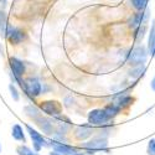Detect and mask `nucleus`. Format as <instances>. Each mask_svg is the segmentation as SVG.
<instances>
[{
  "label": "nucleus",
  "mask_w": 155,
  "mask_h": 155,
  "mask_svg": "<svg viewBox=\"0 0 155 155\" xmlns=\"http://www.w3.org/2000/svg\"><path fill=\"white\" fill-rule=\"evenodd\" d=\"M5 37L8 38L11 45H19L25 40V38H26V34H25L22 30L12 26V25H8Z\"/></svg>",
  "instance_id": "nucleus-8"
},
{
  "label": "nucleus",
  "mask_w": 155,
  "mask_h": 155,
  "mask_svg": "<svg viewBox=\"0 0 155 155\" xmlns=\"http://www.w3.org/2000/svg\"><path fill=\"white\" fill-rule=\"evenodd\" d=\"M93 128L91 124L88 125H78L74 129V137L77 140H86L88 138H91L93 134Z\"/></svg>",
  "instance_id": "nucleus-10"
},
{
  "label": "nucleus",
  "mask_w": 155,
  "mask_h": 155,
  "mask_svg": "<svg viewBox=\"0 0 155 155\" xmlns=\"http://www.w3.org/2000/svg\"><path fill=\"white\" fill-rule=\"evenodd\" d=\"M104 110H106V113H107L108 117L112 119V118L115 117V115L119 114L120 108H119V106L117 104V103H110V104H108V106L104 107Z\"/></svg>",
  "instance_id": "nucleus-13"
},
{
  "label": "nucleus",
  "mask_w": 155,
  "mask_h": 155,
  "mask_svg": "<svg viewBox=\"0 0 155 155\" xmlns=\"http://www.w3.org/2000/svg\"><path fill=\"white\" fill-rule=\"evenodd\" d=\"M11 137L14 138L16 141H22V143H26V137H25L24 129L20 124H14L11 128Z\"/></svg>",
  "instance_id": "nucleus-12"
},
{
  "label": "nucleus",
  "mask_w": 155,
  "mask_h": 155,
  "mask_svg": "<svg viewBox=\"0 0 155 155\" xmlns=\"http://www.w3.org/2000/svg\"><path fill=\"white\" fill-rule=\"evenodd\" d=\"M148 50L144 46H137L130 51L128 55V63L132 66H139V64H144L148 58Z\"/></svg>",
  "instance_id": "nucleus-4"
},
{
  "label": "nucleus",
  "mask_w": 155,
  "mask_h": 155,
  "mask_svg": "<svg viewBox=\"0 0 155 155\" xmlns=\"http://www.w3.org/2000/svg\"><path fill=\"white\" fill-rule=\"evenodd\" d=\"M50 145L52 147V149L55 151H58L62 155H76L77 153H78L76 148H73V147H71L66 143H62V141H58L56 139L50 140Z\"/></svg>",
  "instance_id": "nucleus-9"
},
{
  "label": "nucleus",
  "mask_w": 155,
  "mask_h": 155,
  "mask_svg": "<svg viewBox=\"0 0 155 155\" xmlns=\"http://www.w3.org/2000/svg\"><path fill=\"white\" fill-rule=\"evenodd\" d=\"M9 66L11 68V73L14 76L15 81L19 83V86L24 89V80L22 76L25 73V63L18 58V57H10L9 58Z\"/></svg>",
  "instance_id": "nucleus-2"
},
{
  "label": "nucleus",
  "mask_w": 155,
  "mask_h": 155,
  "mask_svg": "<svg viewBox=\"0 0 155 155\" xmlns=\"http://www.w3.org/2000/svg\"><path fill=\"white\" fill-rule=\"evenodd\" d=\"M24 91L31 97H37L41 94L42 86L37 77H30L24 81Z\"/></svg>",
  "instance_id": "nucleus-7"
},
{
  "label": "nucleus",
  "mask_w": 155,
  "mask_h": 155,
  "mask_svg": "<svg viewBox=\"0 0 155 155\" xmlns=\"http://www.w3.org/2000/svg\"><path fill=\"white\" fill-rule=\"evenodd\" d=\"M82 148L88 154H96L97 151H109L108 149V140L106 137H94L91 140L82 145Z\"/></svg>",
  "instance_id": "nucleus-1"
},
{
  "label": "nucleus",
  "mask_w": 155,
  "mask_h": 155,
  "mask_svg": "<svg viewBox=\"0 0 155 155\" xmlns=\"http://www.w3.org/2000/svg\"><path fill=\"white\" fill-rule=\"evenodd\" d=\"M9 91H10V94H11V97H12V99H14V101L18 102L20 99V94L18 92V89H16V87L12 84V83L9 84Z\"/></svg>",
  "instance_id": "nucleus-18"
},
{
  "label": "nucleus",
  "mask_w": 155,
  "mask_h": 155,
  "mask_svg": "<svg viewBox=\"0 0 155 155\" xmlns=\"http://www.w3.org/2000/svg\"><path fill=\"white\" fill-rule=\"evenodd\" d=\"M147 151H148V155H155V138L149 140Z\"/></svg>",
  "instance_id": "nucleus-19"
},
{
  "label": "nucleus",
  "mask_w": 155,
  "mask_h": 155,
  "mask_svg": "<svg viewBox=\"0 0 155 155\" xmlns=\"http://www.w3.org/2000/svg\"><path fill=\"white\" fill-rule=\"evenodd\" d=\"M110 118L107 115L104 108H97L92 109L88 113V124H91L92 127H102L106 125Z\"/></svg>",
  "instance_id": "nucleus-3"
},
{
  "label": "nucleus",
  "mask_w": 155,
  "mask_h": 155,
  "mask_svg": "<svg viewBox=\"0 0 155 155\" xmlns=\"http://www.w3.org/2000/svg\"><path fill=\"white\" fill-rule=\"evenodd\" d=\"M48 155H62V154H60L58 151H55V150H52V151H50V153H48Z\"/></svg>",
  "instance_id": "nucleus-21"
},
{
  "label": "nucleus",
  "mask_w": 155,
  "mask_h": 155,
  "mask_svg": "<svg viewBox=\"0 0 155 155\" xmlns=\"http://www.w3.org/2000/svg\"><path fill=\"white\" fill-rule=\"evenodd\" d=\"M145 72V66L144 64H139V66H135V68H133L130 72H129V76L134 77V78H139L140 76H143Z\"/></svg>",
  "instance_id": "nucleus-16"
},
{
  "label": "nucleus",
  "mask_w": 155,
  "mask_h": 155,
  "mask_svg": "<svg viewBox=\"0 0 155 155\" xmlns=\"http://www.w3.org/2000/svg\"><path fill=\"white\" fill-rule=\"evenodd\" d=\"M150 87H151V89L155 92V76H154V78L151 80V82H150Z\"/></svg>",
  "instance_id": "nucleus-20"
},
{
  "label": "nucleus",
  "mask_w": 155,
  "mask_h": 155,
  "mask_svg": "<svg viewBox=\"0 0 155 155\" xmlns=\"http://www.w3.org/2000/svg\"><path fill=\"white\" fill-rule=\"evenodd\" d=\"M0 153H2V144H0Z\"/></svg>",
  "instance_id": "nucleus-23"
},
{
  "label": "nucleus",
  "mask_w": 155,
  "mask_h": 155,
  "mask_svg": "<svg viewBox=\"0 0 155 155\" xmlns=\"http://www.w3.org/2000/svg\"><path fill=\"white\" fill-rule=\"evenodd\" d=\"M130 3H132V6L138 10V11H143L148 8V3H149V0H130Z\"/></svg>",
  "instance_id": "nucleus-14"
},
{
  "label": "nucleus",
  "mask_w": 155,
  "mask_h": 155,
  "mask_svg": "<svg viewBox=\"0 0 155 155\" xmlns=\"http://www.w3.org/2000/svg\"><path fill=\"white\" fill-rule=\"evenodd\" d=\"M155 51V19L151 21V28L149 32V38H148V54L153 57Z\"/></svg>",
  "instance_id": "nucleus-11"
},
{
  "label": "nucleus",
  "mask_w": 155,
  "mask_h": 155,
  "mask_svg": "<svg viewBox=\"0 0 155 155\" xmlns=\"http://www.w3.org/2000/svg\"><path fill=\"white\" fill-rule=\"evenodd\" d=\"M16 153H18V155H38L37 151L30 149L26 145H19L16 148Z\"/></svg>",
  "instance_id": "nucleus-15"
},
{
  "label": "nucleus",
  "mask_w": 155,
  "mask_h": 155,
  "mask_svg": "<svg viewBox=\"0 0 155 155\" xmlns=\"http://www.w3.org/2000/svg\"><path fill=\"white\" fill-rule=\"evenodd\" d=\"M6 28H8V24H6V18L4 11L0 10V35H5L6 32Z\"/></svg>",
  "instance_id": "nucleus-17"
},
{
  "label": "nucleus",
  "mask_w": 155,
  "mask_h": 155,
  "mask_svg": "<svg viewBox=\"0 0 155 155\" xmlns=\"http://www.w3.org/2000/svg\"><path fill=\"white\" fill-rule=\"evenodd\" d=\"M76 155H88V154H86V153H77Z\"/></svg>",
  "instance_id": "nucleus-22"
},
{
  "label": "nucleus",
  "mask_w": 155,
  "mask_h": 155,
  "mask_svg": "<svg viewBox=\"0 0 155 155\" xmlns=\"http://www.w3.org/2000/svg\"><path fill=\"white\" fill-rule=\"evenodd\" d=\"M25 128H26V130H28V133H29V135H30V138H31V140H32V145H34V150H35V151L38 153L42 148L50 145L47 141H46V139L42 137V134L38 133L36 129H34L31 125L26 124V125H25Z\"/></svg>",
  "instance_id": "nucleus-5"
},
{
  "label": "nucleus",
  "mask_w": 155,
  "mask_h": 155,
  "mask_svg": "<svg viewBox=\"0 0 155 155\" xmlns=\"http://www.w3.org/2000/svg\"><path fill=\"white\" fill-rule=\"evenodd\" d=\"M38 108H40L44 113H46L47 115H51V117H60V115L62 114V106H61V103L57 102V101L40 102Z\"/></svg>",
  "instance_id": "nucleus-6"
}]
</instances>
